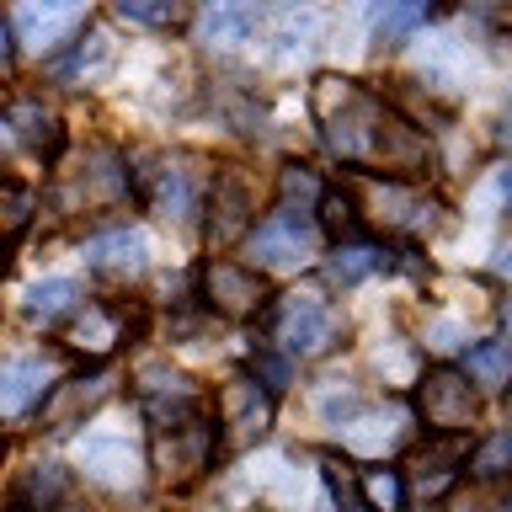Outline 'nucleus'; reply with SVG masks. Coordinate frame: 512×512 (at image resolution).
Returning <instances> with one entry per match:
<instances>
[{
  "mask_svg": "<svg viewBox=\"0 0 512 512\" xmlns=\"http://www.w3.org/2000/svg\"><path fill=\"white\" fill-rule=\"evenodd\" d=\"M459 512H475V507H459Z\"/></svg>",
  "mask_w": 512,
  "mask_h": 512,
  "instance_id": "obj_38",
  "label": "nucleus"
},
{
  "mask_svg": "<svg viewBox=\"0 0 512 512\" xmlns=\"http://www.w3.org/2000/svg\"><path fill=\"white\" fill-rule=\"evenodd\" d=\"M128 198V160L96 150L86 155L75 187H70V208H96V203H123Z\"/></svg>",
  "mask_w": 512,
  "mask_h": 512,
  "instance_id": "obj_18",
  "label": "nucleus"
},
{
  "mask_svg": "<svg viewBox=\"0 0 512 512\" xmlns=\"http://www.w3.org/2000/svg\"><path fill=\"white\" fill-rule=\"evenodd\" d=\"M32 214H38V198H32V187H22V182H0V246L22 235L27 224H32Z\"/></svg>",
  "mask_w": 512,
  "mask_h": 512,
  "instance_id": "obj_29",
  "label": "nucleus"
},
{
  "mask_svg": "<svg viewBox=\"0 0 512 512\" xmlns=\"http://www.w3.org/2000/svg\"><path fill=\"white\" fill-rule=\"evenodd\" d=\"M0 448H6V438H0Z\"/></svg>",
  "mask_w": 512,
  "mask_h": 512,
  "instance_id": "obj_39",
  "label": "nucleus"
},
{
  "mask_svg": "<svg viewBox=\"0 0 512 512\" xmlns=\"http://www.w3.org/2000/svg\"><path fill=\"white\" fill-rule=\"evenodd\" d=\"M112 395V374L96 368V374H80V379H59L48 384V400H43V432H70L80 427L86 416Z\"/></svg>",
  "mask_w": 512,
  "mask_h": 512,
  "instance_id": "obj_11",
  "label": "nucleus"
},
{
  "mask_svg": "<svg viewBox=\"0 0 512 512\" xmlns=\"http://www.w3.org/2000/svg\"><path fill=\"white\" fill-rule=\"evenodd\" d=\"M64 496H70V470H64V464H32V470L16 480L11 507L16 512H59Z\"/></svg>",
  "mask_w": 512,
  "mask_h": 512,
  "instance_id": "obj_20",
  "label": "nucleus"
},
{
  "mask_svg": "<svg viewBox=\"0 0 512 512\" xmlns=\"http://www.w3.org/2000/svg\"><path fill=\"white\" fill-rule=\"evenodd\" d=\"M0 139L22 144V150L38 155V160H54L64 150V128L43 102H11L6 118H0Z\"/></svg>",
  "mask_w": 512,
  "mask_h": 512,
  "instance_id": "obj_16",
  "label": "nucleus"
},
{
  "mask_svg": "<svg viewBox=\"0 0 512 512\" xmlns=\"http://www.w3.org/2000/svg\"><path fill=\"white\" fill-rule=\"evenodd\" d=\"M363 198H368V214H374L379 230H395V235H422L438 219V203L422 198L406 182H363Z\"/></svg>",
  "mask_w": 512,
  "mask_h": 512,
  "instance_id": "obj_10",
  "label": "nucleus"
},
{
  "mask_svg": "<svg viewBox=\"0 0 512 512\" xmlns=\"http://www.w3.org/2000/svg\"><path fill=\"white\" fill-rule=\"evenodd\" d=\"M86 267L107 283H128L150 267V246H144L139 230H107V235L86 240Z\"/></svg>",
  "mask_w": 512,
  "mask_h": 512,
  "instance_id": "obj_15",
  "label": "nucleus"
},
{
  "mask_svg": "<svg viewBox=\"0 0 512 512\" xmlns=\"http://www.w3.org/2000/svg\"><path fill=\"white\" fill-rule=\"evenodd\" d=\"M459 464H470V443L464 438H432V448H416L406 459V480H400V486L416 491L422 502H432V496H443L459 480Z\"/></svg>",
  "mask_w": 512,
  "mask_h": 512,
  "instance_id": "obj_12",
  "label": "nucleus"
},
{
  "mask_svg": "<svg viewBox=\"0 0 512 512\" xmlns=\"http://www.w3.org/2000/svg\"><path fill=\"white\" fill-rule=\"evenodd\" d=\"M80 310V283L75 278H43V283H32L27 288V315L32 320H59V315H70Z\"/></svg>",
  "mask_w": 512,
  "mask_h": 512,
  "instance_id": "obj_26",
  "label": "nucleus"
},
{
  "mask_svg": "<svg viewBox=\"0 0 512 512\" xmlns=\"http://www.w3.org/2000/svg\"><path fill=\"white\" fill-rule=\"evenodd\" d=\"M470 470H475L480 480H502V470H507V432H496V438L480 448V459L470 464Z\"/></svg>",
  "mask_w": 512,
  "mask_h": 512,
  "instance_id": "obj_34",
  "label": "nucleus"
},
{
  "mask_svg": "<svg viewBox=\"0 0 512 512\" xmlns=\"http://www.w3.org/2000/svg\"><path fill=\"white\" fill-rule=\"evenodd\" d=\"M246 256L251 267L262 272H299L320 256V230L310 214H294V208H272L262 224L246 230Z\"/></svg>",
  "mask_w": 512,
  "mask_h": 512,
  "instance_id": "obj_2",
  "label": "nucleus"
},
{
  "mask_svg": "<svg viewBox=\"0 0 512 512\" xmlns=\"http://www.w3.org/2000/svg\"><path fill=\"white\" fill-rule=\"evenodd\" d=\"M507 363H512V358H507V342H502V336H491V342L470 347V358H464V368H459V374L475 384V395H480V390H486V395H496V390L507 384Z\"/></svg>",
  "mask_w": 512,
  "mask_h": 512,
  "instance_id": "obj_25",
  "label": "nucleus"
},
{
  "mask_svg": "<svg viewBox=\"0 0 512 512\" xmlns=\"http://www.w3.org/2000/svg\"><path fill=\"white\" fill-rule=\"evenodd\" d=\"M64 342H70L75 352H86V358H107V352H118L128 342L123 310H118V304H86V310L70 320Z\"/></svg>",
  "mask_w": 512,
  "mask_h": 512,
  "instance_id": "obj_17",
  "label": "nucleus"
},
{
  "mask_svg": "<svg viewBox=\"0 0 512 512\" xmlns=\"http://www.w3.org/2000/svg\"><path fill=\"white\" fill-rule=\"evenodd\" d=\"M107 64H112V43L102 32H91V38H75L70 54H59L48 70H54V80H96Z\"/></svg>",
  "mask_w": 512,
  "mask_h": 512,
  "instance_id": "obj_24",
  "label": "nucleus"
},
{
  "mask_svg": "<svg viewBox=\"0 0 512 512\" xmlns=\"http://www.w3.org/2000/svg\"><path fill=\"white\" fill-rule=\"evenodd\" d=\"M256 22H262L256 6H208L198 16V32H203L208 48H240V43H251Z\"/></svg>",
  "mask_w": 512,
  "mask_h": 512,
  "instance_id": "obj_23",
  "label": "nucleus"
},
{
  "mask_svg": "<svg viewBox=\"0 0 512 512\" xmlns=\"http://www.w3.org/2000/svg\"><path fill=\"white\" fill-rule=\"evenodd\" d=\"M352 411H358V395H352V390H342V395L326 390V395H320V416H326V422H342V416H352Z\"/></svg>",
  "mask_w": 512,
  "mask_h": 512,
  "instance_id": "obj_35",
  "label": "nucleus"
},
{
  "mask_svg": "<svg viewBox=\"0 0 512 512\" xmlns=\"http://www.w3.org/2000/svg\"><path fill=\"white\" fill-rule=\"evenodd\" d=\"M315 32H320V16L315 11H288L283 22H278V43H283V54H304V48L315 43Z\"/></svg>",
  "mask_w": 512,
  "mask_h": 512,
  "instance_id": "obj_33",
  "label": "nucleus"
},
{
  "mask_svg": "<svg viewBox=\"0 0 512 512\" xmlns=\"http://www.w3.org/2000/svg\"><path fill=\"white\" fill-rule=\"evenodd\" d=\"M315 208H320V224L336 235V246H342V240H352V230H358V198H352V192L326 187ZM320 224H315V230H320Z\"/></svg>",
  "mask_w": 512,
  "mask_h": 512,
  "instance_id": "obj_30",
  "label": "nucleus"
},
{
  "mask_svg": "<svg viewBox=\"0 0 512 512\" xmlns=\"http://www.w3.org/2000/svg\"><path fill=\"white\" fill-rule=\"evenodd\" d=\"M416 416L427 422L432 438H470L475 416H480V395L459 368H427L416 379Z\"/></svg>",
  "mask_w": 512,
  "mask_h": 512,
  "instance_id": "obj_3",
  "label": "nucleus"
},
{
  "mask_svg": "<svg viewBox=\"0 0 512 512\" xmlns=\"http://www.w3.org/2000/svg\"><path fill=\"white\" fill-rule=\"evenodd\" d=\"M427 22H432V6H427V0H411V6H379V11H374V38L390 48V43L411 38V32L427 27Z\"/></svg>",
  "mask_w": 512,
  "mask_h": 512,
  "instance_id": "obj_28",
  "label": "nucleus"
},
{
  "mask_svg": "<svg viewBox=\"0 0 512 512\" xmlns=\"http://www.w3.org/2000/svg\"><path fill=\"white\" fill-rule=\"evenodd\" d=\"M118 16L123 22H144V27H176L182 22V6L176 0H123Z\"/></svg>",
  "mask_w": 512,
  "mask_h": 512,
  "instance_id": "obj_32",
  "label": "nucleus"
},
{
  "mask_svg": "<svg viewBox=\"0 0 512 512\" xmlns=\"http://www.w3.org/2000/svg\"><path fill=\"white\" fill-rule=\"evenodd\" d=\"M379 267H390V251L374 246V240H342V246H331V256H326V278L342 283V288L374 278Z\"/></svg>",
  "mask_w": 512,
  "mask_h": 512,
  "instance_id": "obj_22",
  "label": "nucleus"
},
{
  "mask_svg": "<svg viewBox=\"0 0 512 512\" xmlns=\"http://www.w3.org/2000/svg\"><path fill=\"white\" fill-rule=\"evenodd\" d=\"M251 230V192L235 171H224L214 182V198H208V240L224 246V240H246Z\"/></svg>",
  "mask_w": 512,
  "mask_h": 512,
  "instance_id": "obj_19",
  "label": "nucleus"
},
{
  "mask_svg": "<svg viewBox=\"0 0 512 512\" xmlns=\"http://www.w3.org/2000/svg\"><path fill=\"white\" fill-rule=\"evenodd\" d=\"M134 395H139V411L155 422V432H171L203 416V395L187 374H176L171 363H144L139 379H134Z\"/></svg>",
  "mask_w": 512,
  "mask_h": 512,
  "instance_id": "obj_8",
  "label": "nucleus"
},
{
  "mask_svg": "<svg viewBox=\"0 0 512 512\" xmlns=\"http://www.w3.org/2000/svg\"><path fill=\"white\" fill-rule=\"evenodd\" d=\"M315 123L336 160L384 171V182L416 187V176H427V166H432V144L422 128L342 75L315 80Z\"/></svg>",
  "mask_w": 512,
  "mask_h": 512,
  "instance_id": "obj_1",
  "label": "nucleus"
},
{
  "mask_svg": "<svg viewBox=\"0 0 512 512\" xmlns=\"http://www.w3.org/2000/svg\"><path fill=\"white\" fill-rule=\"evenodd\" d=\"M86 22H91L86 6H22L11 16V32H16V43H32L43 54H54V48H70Z\"/></svg>",
  "mask_w": 512,
  "mask_h": 512,
  "instance_id": "obj_14",
  "label": "nucleus"
},
{
  "mask_svg": "<svg viewBox=\"0 0 512 512\" xmlns=\"http://www.w3.org/2000/svg\"><path fill=\"white\" fill-rule=\"evenodd\" d=\"M214 454H219V438L208 416H192V422L171 427V432H155V475L171 491H187L192 480H203L214 470Z\"/></svg>",
  "mask_w": 512,
  "mask_h": 512,
  "instance_id": "obj_6",
  "label": "nucleus"
},
{
  "mask_svg": "<svg viewBox=\"0 0 512 512\" xmlns=\"http://www.w3.org/2000/svg\"><path fill=\"white\" fill-rule=\"evenodd\" d=\"M272 427V395L256 384L251 374L230 379L214 400V438L224 454H235V448H251L262 432Z\"/></svg>",
  "mask_w": 512,
  "mask_h": 512,
  "instance_id": "obj_7",
  "label": "nucleus"
},
{
  "mask_svg": "<svg viewBox=\"0 0 512 512\" xmlns=\"http://www.w3.org/2000/svg\"><path fill=\"white\" fill-rule=\"evenodd\" d=\"M0 272H6V246H0Z\"/></svg>",
  "mask_w": 512,
  "mask_h": 512,
  "instance_id": "obj_37",
  "label": "nucleus"
},
{
  "mask_svg": "<svg viewBox=\"0 0 512 512\" xmlns=\"http://www.w3.org/2000/svg\"><path fill=\"white\" fill-rule=\"evenodd\" d=\"M80 464H86L91 480H102L112 491L139 486V470H144L139 448L128 443L123 432H91V438H80Z\"/></svg>",
  "mask_w": 512,
  "mask_h": 512,
  "instance_id": "obj_13",
  "label": "nucleus"
},
{
  "mask_svg": "<svg viewBox=\"0 0 512 512\" xmlns=\"http://www.w3.org/2000/svg\"><path fill=\"white\" fill-rule=\"evenodd\" d=\"M11 59H16V32H11V16L0 11V70H11Z\"/></svg>",
  "mask_w": 512,
  "mask_h": 512,
  "instance_id": "obj_36",
  "label": "nucleus"
},
{
  "mask_svg": "<svg viewBox=\"0 0 512 512\" xmlns=\"http://www.w3.org/2000/svg\"><path fill=\"white\" fill-rule=\"evenodd\" d=\"M267 331L283 358H315V352H326L336 342L342 320L320 294H288L267 310Z\"/></svg>",
  "mask_w": 512,
  "mask_h": 512,
  "instance_id": "obj_4",
  "label": "nucleus"
},
{
  "mask_svg": "<svg viewBox=\"0 0 512 512\" xmlns=\"http://www.w3.org/2000/svg\"><path fill=\"white\" fill-rule=\"evenodd\" d=\"M43 384H48L43 363H32V358L0 363V416H27L43 400Z\"/></svg>",
  "mask_w": 512,
  "mask_h": 512,
  "instance_id": "obj_21",
  "label": "nucleus"
},
{
  "mask_svg": "<svg viewBox=\"0 0 512 512\" xmlns=\"http://www.w3.org/2000/svg\"><path fill=\"white\" fill-rule=\"evenodd\" d=\"M358 507L363 512H400L406 507L400 470H358Z\"/></svg>",
  "mask_w": 512,
  "mask_h": 512,
  "instance_id": "obj_27",
  "label": "nucleus"
},
{
  "mask_svg": "<svg viewBox=\"0 0 512 512\" xmlns=\"http://www.w3.org/2000/svg\"><path fill=\"white\" fill-rule=\"evenodd\" d=\"M320 176L310 166H283V182H278V208H294V214H310L320 203Z\"/></svg>",
  "mask_w": 512,
  "mask_h": 512,
  "instance_id": "obj_31",
  "label": "nucleus"
},
{
  "mask_svg": "<svg viewBox=\"0 0 512 512\" xmlns=\"http://www.w3.org/2000/svg\"><path fill=\"white\" fill-rule=\"evenodd\" d=\"M128 187L139 192V203L150 208V214L171 219V224H187L192 214H198V198H203L198 171H187L182 155H155V160H144L139 176L128 171Z\"/></svg>",
  "mask_w": 512,
  "mask_h": 512,
  "instance_id": "obj_5",
  "label": "nucleus"
},
{
  "mask_svg": "<svg viewBox=\"0 0 512 512\" xmlns=\"http://www.w3.org/2000/svg\"><path fill=\"white\" fill-rule=\"evenodd\" d=\"M203 304L208 310H219V315H230V320H246L256 310H267V299H272V283L262 278L256 267L246 262H230V256H208V267H203Z\"/></svg>",
  "mask_w": 512,
  "mask_h": 512,
  "instance_id": "obj_9",
  "label": "nucleus"
}]
</instances>
